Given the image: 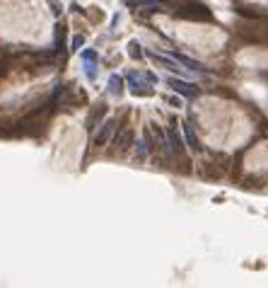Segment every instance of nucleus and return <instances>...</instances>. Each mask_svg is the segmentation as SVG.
<instances>
[{
  "mask_svg": "<svg viewBox=\"0 0 268 288\" xmlns=\"http://www.w3.org/2000/svg\"><path fill=\"white\" fill-rule=\"evenodd\" d=\"M167 136V145H169V155L174 162H181L186 160V143H184V136H181V128L177 126V121H172L169 126V133Z\"/></svg>",
  "mask_w": 268,
  "mask_h": 288,
  "instance_id": "f257e3e1",
  "label": "nucleus"
},
{
  "mask_svg": "<svg viewBox=\"0 0 268 288\" xmlns=\"http://www.w3.org/2000/svg\"><path fill=\"white\" fill-rule=\"evenodd\" d=\"M126 119H128V116H124V119L119 121L116 133H114V138H111V145H116V153H119V155H126V153L133 148V131H131V126H126Z\"/></svg>",
  "mask_w": 268,
  "mask_h": 288,
  "instance_id": "f03ea898",
  "label": "nucleus"
},
{
  "mask_svg": "<svg viewBox=\"0 0 268 288\" xmlns=\"http://www.w3.org/2000/svg\"><path fill=\"white\" fill-rule=\"evenodd\" d=\"M177 17L181 19H191V22H205V19H210V10L203 5V2H186V5H181L177 10Z\"/></svg>",
  "mask_w": 268,
  "mask_h": 288,
  "instance_id": "7ed1b4c3",
  "label": "nucleus"
},
{
  "mask_svg": "<svg viewBox=\"0 0 268 288\" xmlns=\"http://www.w3.org/2000/svg\"><path fill=\"white\" fill-rule=\"evenodd\" d=\"M116 126H119L116 119H104L99 126L94 128L92 145H94V148H104V145H109L111 143V138H114V133H116Z\"/></svg>",
  "mask_w": 268,
  "mask_h": 288,
  "instance_id": "20e7f679",
  "label": "nucleus"
},
{
  "mask_svg": "<svg viewBox=\"0 0 268 288\" xmlns=\"http://www.w3.org/2000/svg\"><path fill=\"white\" fill-rule=\"evenodd\" d=\"M167 88H172L174 92H179L181 97H186V99H194L198 97V88L196 83H191V80H184V78H177V75H172V78H167Z\"/></svg>",
  "mask_w": 268,
  "mask_h": 288,
  "instance_id": "39448f33",
  "label": "nucleus"
},
{
  "mask_svg": "<svg viewBox=\"0 0 268 288\" xmlns=\"http://www.w3.org/2000/svg\"><path fill=\"white\" fill-rule=\"evenodd\" d=\"M80 58H82V66H85L87 80L89 83H94V80H97V73H99V54H97L94 49H85V51L80 54Z\"/></svg>",
  "mask_w": 268,
  "mask_h": 288,
  "instance_id": "423d86ee",
  "label": "nucleus"
},
{
  "mask_svg": "<svg viewBox=\"0 0 268 288\" xmlns=\"http://www.w3.org/2000/svg\"><path fill=\"white\" fill-rule=\"evenodd\" d=\"M181 136H184V143H186V148H189L191 153H203V143H201V138H198L194 124L184 121V124H181Z\"/></svg>",
  "mask_w": 268,
  "mask_h": 288,
  "instance_id": "0eeeda50",
  "label": "nucleus"
},
{
  "mask_svg": "<svg viewBox=\"0 0 268 288\" xmlns=\"http://www.w3.org/2000/svg\"><path fill=\"white\" fill-rule=\"evenodd\" d=\"M107 114H109L107 104H94V107H92V111H89V116H87V131L89 133H94V128L107 119Z\"/></svg>",
  "mask_w": 268,
  "mask_h": 288,
  "instance_id": "6e6552de",
  "label": "nucleus"
},
{
  "mask_svg": "<svg viewBox=\"0 0 268 288\" xmlns=\"http://www.w3.org/2000/svg\"><path fill=\"white\" fill-rule=\"evenodd\" d=\"M147 58H150V61H155L157 66H162V68L172 71V73L181 71V63H179L177 58H167V56H160V54H147Z\"/></svg>",
  "mask_w": 268,
  "mask_h": 288,
  "instance_id": "1a4fd4ad",
  "label": "nucleus"
},
{
  "mask_svg": "<svg viewBox=\"0 0 268 288\" xmlns=\"http://www.w3.org/2000/svg\"><path fill=\"white\" fill-rule=\"evenodd\" d=\"M107 90L114 95V97H121L124 95V78L121 75H111L107 83Z\"/></svg>",
  "mask_w": 268,
  "mask_h": 288,
  "instance_id": "9d476101",
  "label": "nucleus"
},
{
  "mask_svg": "<svg viewBox=\"0 0 268 288\" xmlns=\"http://www.w3.org/2000/svg\"><path fill=\"white\" fill-rule=\"evenodd\" d=\"M177 61H179V63H181V66H186L189 71H196V73L205 71V68H203V66H201L198 61H194L191 56H181V54H179V56H177Z\"/></svg>",
  "mask_w": 268,
  "mask_h": 288,
  "instance_id": "9b49d317",
  "label": "nucleus"
},
{
  "mask_svg": "<svg viewBox=\"0 0 268 288\" xmlns=\"http://www.w3.org/2000/svg\"><path fill=\"white\" fill-rule=\"evenodd\" d=\"M128 56L135 58V61H143L145 58V54L140 51V44H138V41H128Z\"/></svg>",
  "mask_w": 268,
  "mask_h": 288,
  "instance_id": "f8f14e48",
  "label": "nucleus"
},
{
  "mask_svg": "<svg viewBox=\"0 0 268 288\" xmlns=\"http://www.w3.org/2000/svg\"><path fill=\"white\" fill-rule=\"evenodd\" d=\"M82 44H85V39H82V36H72L70 51H80V49H82Z\"/></svg>",
  "mask_w": 268,
  "mask_h": 288,
  "instance_id": "ddd939ff",
  "label": "nucleus"
},
{
  "mask_svg": "<svg viewBox=\"0 0 268 288\" xmlns=\"http://www.w3.org/2000/svg\"><path fill=\"white\" fill-rule=\"evenodd\" d=\"M167 104H172V107H179V104H181V99H179V97H167Z\"/></svg>",
  "mask_w": 268,
  "mask_h": 288,
  "instance_id": "4468645a",
  "label": "nucleus"
},
{
  "mask_svg": "<svg viewBox=\"0 0 268 288\" xmlns=\"http://www.w3.org/2000/svg\"><path fill=\"white\" fill-rule=\"evenodd\" d=\"M119 19H121V15H114V19H111V27H109V29H116V24H119Z\"/></svg>",
  "mask_w": 268,
  "mask_h": 288,
  "instance_id": "2eb2a0df",
  "label": "nucleus"
}]
</instances>
